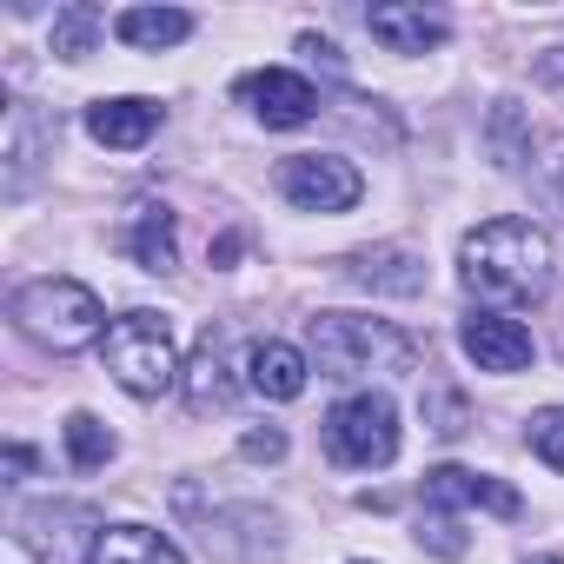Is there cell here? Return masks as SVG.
<instances>
[{
	"label": "cell",
	"mask_w": 564,
	"mask_h": 564,
	"mask_svg": "<svg viewBox=\"0 0 564 564\" xmlns=\"http://www.w3.org/2000/svg\"><path fill=\"white\" fill-rule=\"evenodd\" d=\"M538 193L564 213V140H551V147H544V160H538Z\"/></svg>",
	"instance_id": "484cf974"
},
{
	"label": "cell",
	"mask_w": 564,
	"mask_h": 564,
	"mask_svg": "<svg viewBox=\"0 0 564 564\" xmlns=\"http://www.w3.org/2000/svg\"><path fill=\"white\" fill-rule=\"evenodd\" d=\"M246 100H252V113L265 120V127H306L313 113H319V94H313V80H300V74H286V67H265V74H252L246 80Z\"/></svg>",
	"instance_id": "30bf717a"
},
{
	"label": "cell",
	"mask_w": 564,
	"mask_h": 564,
	"mask_svg": "<svg viewBox=\"0 0 564 564\" xmlns=\"http://www.w3.org/2000/svg\"><path fill=\"white\" fill-rule=\"evenodd\" d=\"M94 41H100V8H94V0H74V8L54 14V54L61 61H87Z\"/></svg>",
	"instance_id": "ffe728a7"
},
{
	"label": "cell",
	"mask_w": 564,
	"mask_h": 564,
	"mask_svg": "<svg viewBox=\"0 0 564 564\" xmlns=\"http://www.w3.org/2000/svg\"><path fill=\"white\" fill-rule=\"evenodd\" d=\"M94 564H186V557L153 524H107L100 544H94Z\"/></svg>",
	"instance_id": "9a60e30c"
},
{
	"label": "cell",
	"mask_w": 564,
	"mask_h": 564,
	"mask_svg": "<svg viewBox=\"0 0 564 564\" xmlns=\"http://www.w3.org/2000/svg\"><path fill=\"white\" fill-rule=\"evenodd\" d=\"M531 564H564V557H531Z\"/></svg>",
	"instance_id": "f546056e"
},
{
	"label": "cell",
	"mask_w": 564,
	"mask_h": 564,
	"mask_svg": "<svg viewBox=\"0 0 564 564\" xmlns=\"http://www.w3.org/2000/svg\"><path fill=\"white\" fill-rule=\"evenodd\" d=\"M326 452L339 465H359V471H379L399 458V412L386 392H352L346 405H333L326 419Z\"/></svg>",
	"instance_id": "5b68a950"
},
{
	"label": "cell",
	"mask_w": 564,
	"mask_h": 564,
	"mask_svg": "<svg viewBox=\"0 0 564 564\" xmlns=\"http://www.w3.org/2000/svg\"><path fill=\"white\" fill-rule=\"evenodd\" d=\"M113 34L127 47H140V54H160V47H180L193 34V14H180V8H127L113 21Z\"/></svg>",
	"instance_id": "e0dca14e"
},
{
	"label": "cell",
	"mask_w": 564,
	"mask_h": 564,
	"mask_svg": "<svg viewBox=\"0 0 564 564\" xmlns=\"http://www.w3.org/2000/svg\"><path fill=\"white\" fill-rule=\"evenodd\" d=\"M485 147H491V160H498V166H524V160H531V133H524V113H518V100H498V107H491Z\"/></svg>",
	"instance_id": "44dd1931"
},
{
	"label": "cell",
	"mask_w": 564,
	"mask_h": 564,
	"mask_svg": "<svg viewBox=\"0 0 564 564\" xmlns=\"http://www.w3.org/2000/svg\"><path fill=\"white\" fill-rule=\"evenodd\" d=\"M100 359H107V372L133 399H160V392L180 386V352H173L166 313H127V319H113L107 339H100Z\"/></svg>",
	"instance_id": "277c9868"
},
{
	"label": "cell",
	"mask_w": 564,
	"mask_h": 564,
	"mask_svg": "<svg viewBox=\"0 0 564 564\" xmlns=\"http://www.w3.org/2000/svg\"><path fill=\"white\" fill-rule=\"evenodd\" d=\"M239 452H246L252 465H279V458H286V432H279V425H265V432H246V438H239Z\"/></svg>",
	"instance_id": "4316f807"
},
{
	"label": "cell",
	"mask_w": 564,
	"mask_h": 564,
	"mask_svg": "<svg viewBox=\"0 0 564 564\" xmlns=\"http://www.w3.org/2000/svg\"><path fill=\"white\" fill-rule=\"evenodd\" d=\"M458 339H465V352L478 359V372H524V366L538 359L531 333H524L518 319H505V313H471V319L458 326Z\"/></svg>",
	"instance_id": "9c48e42d"
},
{
	"label": "cell",
	"mask_w": 564,
	"mask_h": 564,
	"mask_svg": "<svg viewBox=\"0 0 564 564\" xmlns=\"http://www.w3.org/2000/svg\"><path fill=\"white\" fill-rule=\"evenodd\" d=\"M21 544L34 551V564H94V544H100V511L94 505H34L21 511Z\"/></svg>",
	"instance_id": "8992f818"
},
{
	"label": "cell",
	"mask_w": 564,
	"mask_h": 564,
	"mask_svg": "<svg viewBox=\"0 0 564 564\" xmlns=\"http://www.w3.org/2000/svg\"><path fill=\"white\" fill-rule=\"evenodd\" d=\"M458 279L485 306H524L551 286V239L531 219H485L458 246Z\"/></svg>",
	"instance_id": "6da1fadb"
},
{
	"label": "cell",
	"mask_w": 564,
	"mask_h": 564,
	"mask_svg": "<svg viewBox=\"0 0 564 564\" xmlns=\"http://www.w3.org/2000/svg\"><path fill=\"white\" fill-rule=\"evenodd\" d=\"M133 259H140V272H173L180 265V232H173L166 206H140L133 213Z\"/></svg>",
	"instance_id": "ac0fdd59"
},
{
	"label": "cell",
	"mask_w": 564,
	"mask_h": 564,
	"mask_svg": "<svg viewBox=\"0 0 564 564\" xmlns=\"http://www.w3.org/2000/svg\"><path fill=\"white\" fill-rule=\"evenodd\" d=\"M246 386L259 399H300L306 392V352L286 346V339H259L246 352Z\"/></svg>",
	"instance_id": "5bb4252c"
},
{
	"label": "cell",
	"mask_w": 564,
	"mask_h": 564,
	"mask_svg": "<svg viewBox=\"0 0 564 564\" xmlns=\"http://www.w3.org/2000/svg\"><path fill=\"white\" fill-rule=\"evenodd\" d=\"M366 28H372V41H379L386 54H432V47L452 34V21L432 14V8H372Z\"/></svg>",
	"instance_id": "4fadbf2b"
},
{
	"label": "cell",
	"mask_w": 564,
	"mask_h": 564,
	"mask_svg": "<svg viewBox=\"0 0 564 564\" xmlns=\"http://www.w3.org/2000/svg\"><path fill=\"white\" fill-rule=\"evenodd\" d=\"M419 544H425V551H438V557H465V524H458L452 511H425Z\"/></svg>",
	"instance_id": "d4e9b609"
},
{
	"label": "cell",
	"mask_w": 564,
	"mask_h": 564,
	"mask_svg": "<svg viewBox=\"0 0 564 564\" xmlns=\"http://www.w3.org/2000/svg\"><path fill=\"white\" fill-rule=\"evenodd\" d=\"M313 366L326 379H372V372H412L419 366V339L386 326V319H359V313H319L313 319Z\"/></svg>",
	"instance_id": "7a4b0ae2"
},
{
	"label": "cell",
	"mask_w": 564,
	"mask_h": 564,
	"mask_svg": "<svg viewBox=\"0 0 564 564\" xmlns=\"http://www.w3.org/2000/svg\"><path fill=\"white\" fill-rule=\"evenodd\" d=\"M14 319H21V333H34L54 352H80V346L100 339L107 306H100L94 286H80V279H34V286L14 293Z\"/></svg>",
	"instance_id": "3957f363"
},
{
	"label": "cell",
	"mask_w": 564,
	"mask_h": 564,
	"mask_svg": "<svg viewBox=\"0 0 564 564\" xmlns=\"http://www.w3.org/2000/svg\"><path fill=\"white\" fill-rule=\"evenodd\" d=\"M544 80H564V47H551V61H544Z\"/></svg>",
	"instance_id": "f1b7e54d"
},
{
	"label": "cell",
	"mask_w": 564,
	"mask_h": 564,
	"mask_svg": "<svg viewBox=\"0 0 564 564\" xmlns=\"http://www.w3.org/2000/svg\"><path fill=\"white\" fill-rule=\"evenodd\" d=\"M87 133L113 153H133L160 133V100H140V94H120V100H94L87 107Z\"/></svg>",
	"instance_id": "8fae6325"
},
{
	"label": "cell",
	"mask_w": 564,
	"mask_h": 564,
	"mask_svg": "<svg viewBox=\"0 0 564 564\" xmlns=\"http://www.w3.org/2000/svg\"><path fill=\"white\" fill-rule=\"evenodd\" d=\"M8 471L28 478V471H34V452H28V445H8Z\"/></svg>",
	"instance_id": "83f0119b"
},
{
	"label": "cell",
	"mask_w": 564,
	"mask_h": 564,
	"mask_svg": "<svg viewBox=\"0 0 564 564\" xmlns=\"http://www.w3.org/2000/svg\"><path fill=\"white\" fill-rule=\"evenodd\" d=\"M54 133H61V127H54V120H41L28 100H14V107H8V193H21V186H28V173L41 166V140L54 147Z\"/></svg>",
	"instance_id": "2e32d148"
},
{
	"label": "cell",
	"mask_w": 564,
	"mask_h": 564,
	"mask_svg": "<svg viewBox=\"0 0 564 564\" xmlns=\"http://www.w3.org/2000/svg\"><path fill=\"white\" fill-rule=\"evenodd\" d=\"M425 505L432 511H491V518H518L524 498L491 478V471H465V465H432L425 471Z\"/></svg>",
	"instance_id": "ba28073f"
},
{
	"label": "cell",
	"mask_w": 564,
	"mask_h": 564,
	"mask_svg": "<svg viewBox=\"0 0 564 564\" xmlns=\"http://www.w3.org/2000/svg\"><path fill=\"white\" fill-rule=\"evenodd\" d=\"M346 272H352V286H366V293H392V300L425 293V259L405 252V246H366V252H352Z\"/></svg>",
	"instance_id": "7c38bea8"
},
{
	"label": "cell",
	"mask_w": 564,
	"mask_h": 564,
	"mask_svg": "<svg viewBox=\"0 0 564 564\" xmlns=\"http://www.w3.org/2000/svg\"><path fill=\"white\" fill-rule=\"evenodd\" d=\"M67 458H74L80 471H100V465L113 458V432H107L94 412H74V419H67Z\"/></svg>",
	"instance_id": "7402d4cb"
},
{
	"label": "cell",
	"mask_w": 564,
	"mask_h": 564,
	"mask_svg": "<svg viewBox=\"0 0 564 564\" xmlns=\"http://www.w3.org/2000/svg\"><path fill=\"white\" fill-rule=\"evenodd\" d=\"M226 366H219V339L206 333L199 339V352H193V366H186V405L193 412H213V405H226Z\"/></svg>",
	"instance_id": "d6986e66"
},
{
	"label": "cell",
	"mask_w": 564,
	"mask_h": 564,
	"mask_svg": "<svg viewBox=\"0 0 564 564\" xmlns=\"http://www.w3.org/2000/svg\"><path fill=\"white\" fill-rule=\"evenodd\" d=\"M524 438H531V452H538L551 471H564V405H544V412H531Z\"/></svg>",
	"instance_id": "cb8c5ba5"
},
{
	"label": "cell",
	"mask_w": 564,
	"mask_h": 564,
	"mask_svg": "<svg viewBox=\"0 0 564 564\" xmlns=\"http://www.w3.org/2000/svg\"><path fill=\"white\" fill-rule=\"evenodd\" d=\"M279 193H286L300 213H352L366 180L339 153H293V160H279Z\"/></svg>",
	"instance_id": "52a82bcc"
},
{
	"label": "cell",
	"mask_w": 564,
	"mask_h": 564,
	"mask_svg": "<svg viewBox=\"0 0 564 564\" xmlns=\"http://www.w3.org/2000/svg\"><path fill=\"white\" fill-rule=\"evenodd\" d=\"M419 405H425V425H432L438 438H465V432H471V405H465V392H452V386L432 379Z\"/></svg>",
	"instance_id": "603a6c76"
}]
</instances>
